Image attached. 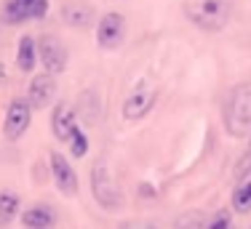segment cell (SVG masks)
Returning <instances> with one entry per match:
<instances>
[{
    "instance_id": "cell-13",
    "label": "cell",
    "mask_w": 251,
    "mask_h": 229,
    "mask_svg": "<svg viewBox=\"0 0 251 229\" xmlns=\"http://www.w3.org/2000/svg\"><path fill=\"white\" fill-rule=\"evenodd\" d=\"M35 62H38V40L25 35L19 40V48H16V64H19L22 72H32Z\"/></svg>"
},
{
    "instance_id": "cell-15",
    "label": "cell",
    "mask_w": 251,
    "mask_h": 229,
    "mask_svg": "<svg viewBox=\"0 0 251 229\" xmlns=\"http://www.w3.org/2000/svg\"><path fill=\"white\" fill-rule=\"evenodd\" d=\"M16 213H19V195L11 189L0 192V224H11Z\"/></svg>"
},
{
    "instance_id": "cell-19",
    "label": "cell",
    "mask_w": 251,
    "mask_h": 229,
    "mask_svg": "<svg viewBox=\"0 0 251 229\" xmlns=\"http://www.w3.org/2000/svg\"><path fill=\"white\" fill-rule=\"evenodd\" d=\"M208 227H230V219H227L225 213H219L214 221H208Z\"/></svg>"
},
{
    "instance_id": "cell-1",
    "label": "cell",
    "mask_w": 251,
    "mask_h": 229,
    "mask_svg": "<svg viewBox=\"0 0 251 229\" xmlns=\"http://www.w3.org/2000/svg\"><path fill=\"white\" fill-rule=\"evenodd\" d=\"M184 14L201 29H222L232 14V5L227 0H193L184 5Z\"/></svg>"
},
{
    "instance_id": "cell-2",
    "label": "cell",
    "mask_w": 251,
    "mask_h": 229,
    "mask_svg": "<svg viewBox=\"0 0 251 229\" xmlns=\"http://www.w3.org/2000/svg\"><path fill=\"white\" fill-rule=\"evenodd\" d=\"M225 125L230 136H246L251 131V88L249 86H238L230 93L225 110Z\"/></svg>"
},
{
    "instance_id": "cell-4",
    "label": "cell",
    "mask_w": 251,
    "mask_h": 229,
    "mask_svg": "<svg viewBox=\"0 0 251 229\" xmlns=\"http://www.w3.org/2000/svg\"><path fill=\"white\" fill-rule=\"evenodd\" d=\"M29 120H32V107H29V101L22 99V96L11 99L8 110H5V120H3V136L8 138V141H19V138L27 134Z\"/></svg>"
},
{
    "instance_id": "cell-16",
    "label": "cell",
    "mask_w": 251,
    "mask_h": 229,
    "mask_svg": "<svg viewBox=\"0 0 251 229\" xmlns=\"http://www.w3.org/2000/svg\"><path fill=\"white\" fill-rule=\"evenodd\" d=\"M91 8H83V5H67L64 8V19L67 24H73V27H86L88 22H91Z\"/></svg>"
},
{
    "instance_id": "cell-9",
    "label": "cell",
    "mask_w": 251,
    "mask_h": 229,
    "mask_svg": "<svg viewBox=\"0 0 251 229\" xmlns=\"http://www.w3.org/2000/svg\"><path fill=\"white\" fill-rule=\"evenodd\" d=\"M56 96V80H53L51 72H43V75H35L32 83L27 88V101L32 110H46L51 104V99Z\"/></svg>"
},
{
    "instance_id": "cell-18",
    "label": "cell",
    "mask_w": 251,
    "mask_h": 229,
    "mask_svg": "<svg viewBox=\"0 0 251 229\" xmlns=\"http://www.w3.org/2000/svg\"><path fill=\"white\" fill-rule=\"evenodd\" d=\"M249 173H251V147H249V152L243 155V160L238 162V168H235V176H238V179L249 176Z\"/></svg>"
},
{
    "instance_id": "cell-8",
    "label": "cell",
    "mask_w": 251,
    "mask_h": 229,
    "mask_svg": "<svg viewBox=\"0 0 251 229\" xmlns=\"http://www.w3.org/2000/svg\"><path fill=\"white\" fill-rule=\"evenodd\" d=\"M123 35H126V19L118 11H110L104 14L97 24V43L101 48H118L123 43Z\"/></svg>"
},
{
    "instance_id": "cell-11",
    "label": "cell",
    "mask_w": 251,
    "mask_h": 229,
    "mask_svg": "<svg viewBox=\"0 0 251 229\" xmlns=\"http://www.w3.org/2000/svg\"><path fill=\"white\" fill-rule=\"evenodd\" d=\"M51 128H53V136H56L59 141L67 144V138L73 136V131L77 128L73 107L70 104H56V110H53V114H51Z\"/></svg>"
},
{
    "instance_id": "cell-14",
    "label": "cell",
    "mask_w": 251,
    "mask_h": 229,
    "mask_svg": "<svg viewBox=\"0 0 251 229\" xmlns=\"http://www.w3.org/2000/svg\"><path fill=\"white\" fill-rule=\"evenodd\" d=\"M232 208H235V213H251V173L243 176L232 192Z\"/></svg>"
},
{
    "instance_id": "cell-6",
    "label": "cell",
    "mask_w": 251,
    "mask_h": 229,
    "mask_svg": "<svg viewBox=\"0 0 251 229\" xmlns=\"http://www.w3.org/2000/svg\"><path fill=\"white\" fill-rule=\"evenodd\" d=\"M49 0H5L3 3V16L8 24H25L43 19L49 14Z\"/></svg>"
},
{
    "instance_id": "cell-3",
    "label": "cell",
    "mask_w": 251,
    "mask_h": 229,
    "mask_svg": "<svg viewBox=\"0 0 251 229\" xmlns=\"http://www.w3.org/2000/svg\"><path fill=\"white\" fill-rule=\"evenodd\" d=\"M38 56H40L43 69L51 72V75H62V72L67 69V62H70L67 46H64L56 35H40V40H38Z\"/></svg>"
},
{
    "instance_id": "cell-5",
    "label": "cell",
    "mask_w": 251,
    "mask_h": 229,
    "mask_svg": "<svg viewBox=\"0 0 251 229\" xmlns=\"http://www.w3.org/2000/svg\"><path fill=\"white\" fill-rule=\"evenodd\" d=\"M91 192H94V197H97V203L101 208L112 210V208L121 206V192H118L112 176L107 173L104 162H97V165L91 168Z\"/></svg>"
},
{
    "instance_id": "cell-10",
    "label": "cell",
    "mask_w": 251,
    "mask_h": 229,
    "mask_svg": "<svg viewBox=\"0 0 251 229\" xmlns=\"http://www.w3.org/2000/svg\"><path fill=\"white\" fill-rule=\"evenodd\" d=\"M155 104V88L139 86L134 88L123 101V120H142Z\"/></svg>"
},
{
    "instance_id": "cell-17",
    "label": "cell",
    "mask_w": 251,
    "mask_h": 229,
    "mask_svg": "<svg viewBox=\"0 0 251 229\" xmlns=\"http://www.w3.org/2000/svg\"><path fill=\"white\" fill-rule=\"evenodd\" d=\"M67 147H70V155H73V158H86V155H88V136H86V131L75 128L73 136L67 138Z\"/></svg>"
},
{
    "instance_id": "cell-12",
    "label": "cell",
    "mask_w": 251,
    "mask_h": 229,
    "mask_svg": "<svg viewBox=\"0 0 251 229\" xmlns=\"http://www.w3.org/2000/svg\"><path fill=\"white\" fill-rule=\"evenodd\" d=\"M22 224L29 227V229H49L56 224V213H53L51 206H46V203H35V206H29L25 213H22Z\"/></svg>"
},
{
    "instance_id": "cell-7",
    "label": "cell",
    "mask_w": 251,
    "mask_h": 229,
    "mask_svg": "<svg viewBox=\"0 0 251 229\" xmlns=\"http://www.w3.org/2000/svg\"><path fill=\"white\" fill-rule=\"evenodd\" d=\"M49 162H51V173H53L56 189L62 192V195H67V197H75L77 195V176H75L73 162L64 158L62 152H51Z\"/></svg>"
}]
</instances>
